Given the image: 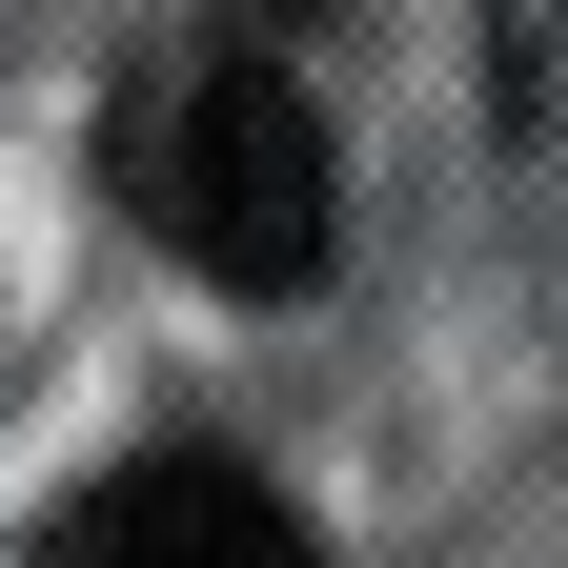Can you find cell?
<instances>
[{
  "mask_svg": "<svg viewBox=\"0 0 568 568\" xmlns=\"http://www.w3.org/2000/svg\"><path fill=\"white\" fill-rule=\"evenodd\" d=\"M487 122L568 163V0H487Z\"/></svg>",
  "mask_w": 568,
  "mask_h": 568,
  "instance_id": "3",
  "label": "cell"
},
{
  "mask_svg": "<svg viewBox=\"0 0 568 568\" xmlns=\"http://www.w3.org/2000/svg\"><path fill=\"white\" fill-rule=\"evenodd\" d=\"M41 568H325V548H305V508H284L264 467H224V447H142V467H102L82 508L41 528Z\"/></svg>",
  "mask_w": 568,
  "mask_h": 568,
  "instance_id": "2",
  "label": "cell"
},
{
  "mask_svg": "<svg viewBox=\"0 0 568 568\" xmlns=\"http://www.w3.org/2000/svg\"><path fill=\"white\" fill-rule=\"evenodd\" d=\"M102 183L163 224L224 305H305L325 244H345V183H325V122L284 61H142L122 122H102Z\"/></svg>",
  "mask_w": 568,
  "mask_h": 568,
  "instance_id": "1",
  "label": "cell"
}]
</instances>
